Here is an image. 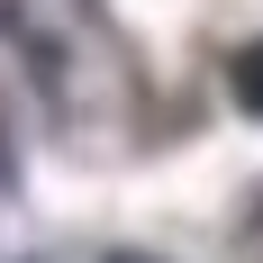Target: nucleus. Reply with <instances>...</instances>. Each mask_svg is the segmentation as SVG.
<instances>
[{
  "mask_svg": "<svg viewBox=\"0 0 263 263\" xmlns=\"http://www.w3.org/2000/svg\"><path fill=\"white\" fill-rule=\"evenodd\" d=\"M109 263H145V254H109Z\"/></svg>",
  "mask_w": 263,
  "mask_h": 263,
  "instance_id": "obj_2",
  "label": "nucleus"
},
{
  "mask_svg": "<svg viewBox=\"0 0 263 263\" xmlns=\"http://www.w3.org/2000/svg\"><path fill=\"white\" fill-rule=\"evenodd\" d=\"M227 91H236V109H245V118H263V36L227 54Z\"/></svg>",
  "mask_w": 263,
  "mask_h": 263,
  "instance_id": "obj_1",
  "label": "nucleus"
}]
</instances>
